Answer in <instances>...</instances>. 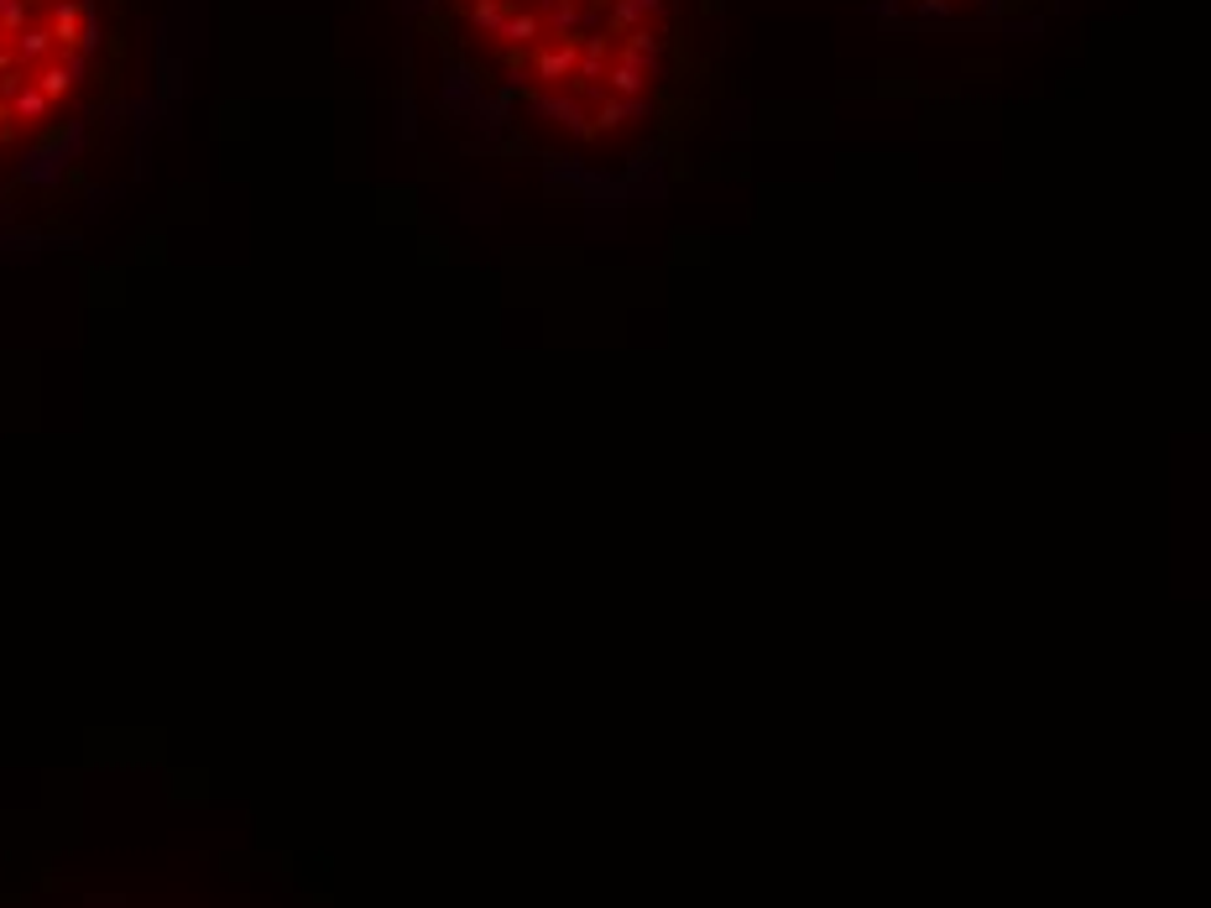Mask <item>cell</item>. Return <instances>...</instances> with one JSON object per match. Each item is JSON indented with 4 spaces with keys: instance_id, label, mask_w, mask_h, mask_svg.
I'll list each match as a JSON object with an SVG mask.
<instances>
[{
    "instance_id": "cell-1",
    "label": "cell",
    "mask_w": 1211,
    "mask_h": 908,
    "mask_svg": "<svg viewBox=\"0 0 1211 908\" xmlns=\"http://www.w3.org/2000/svg\"><path fill=\"white\" fill-rule=\"evenodd\" d=\"M126 73L120 0H0V204L69 163Z\"/></svg>"
}]
</instances>
